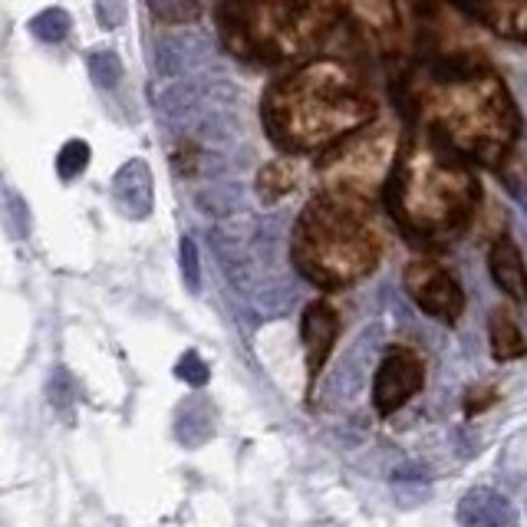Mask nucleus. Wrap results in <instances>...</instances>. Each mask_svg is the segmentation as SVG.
Returning <instances> with one entry per match:
<instances>
[{"mask_svg":"<svg viewBox=\"0 0 527 527\" xmlns=\"http://www.w3.org/2000/svg\"><path fill=\"white\" fill-rule=\"evenodd\" d=\"M419 103V112L435 129V136L481 162H495L518 136V116L508 93L478 63L455 60L432 66Z\"/></svg>","mask_w":527,"mask_h":527,"instance_id":"2","label":"nucleus"},{"mask_svg":"<svg viewBox=\"0 0 527 527\" xmlns=\"http://www.w3.org/2000/svg\"><path fill=\"white\" fill-rule=\"evenodd\" d=\"M241 188L238 185H208L205 192H198V205L208 211V215H231V211L241 208Z\"/></svg>","mask_w":527,"mask_h":527,"instance_id":"22","label":"nucleus"},{"mask_svg":"<svg viewBox=\"0 0 527 527\" xmlns=\"http://www.w3.org/2000/svg\"><path fill=\"white\" fill-rule=\"evenodd\" d=\"M47 399H50V406L53 409H70L76 399H80V386H76V379L73 373L66 366H56L50 379H47Z\"/></svg>","mask_w":527,"mask_h":527,"instance_id":"25","label":"nucleus"},{"mask_svg":"<svg viewBox=\"0 0 527 527\" xmlns=\"http://www.w3.org/2000/svg\"><path fill=\"white\" fill-rule=\"evenodd\" d=\"M221 40L234 56L251 63H277L294 47L290 0H224L218 10Z\"/></svg>","mask_w":527,"mask_h":527,"instance_id":"5","label":"nucleus"},{"mask_svg":"<svg viewBox=\"0 0 527 527\" xmlns=\"http://www.w3.org/2000/svg\"><path fill=\"white\" fill-rule=\"evenodd\" d=\"M89 165V142L83 139H70L56 155V175L63 178V182H73V178H80Z\"/></svg>","mask_w":527,"mask_h":527,"instance_id":"24","label":"nucleus"},{"mask_svg":"<svg viewBox=\"0 0 527 527\" xmlns=\"http://www.w3.org/2000/svg\"><path fill=\"white\" fill-rule=\"evenodd\" d=\"M353 10L360 14L363 24L376 27V30H389L392 27V17H396V10H392V0H350Z\"/></svg>","mask_w":527,"mask_h":527,"instance_id":"27","label":"nucleus"},{"mask_svg":"<svg viewBox=\"0 0 527 527\" xmlns=\"http://www.w3.org/2000/svg\"><path fill=\"white\" fill-rule=\"evenodd\" d=\"M112 201L126 218L145 221L152 215L155 205V188H152V172L142 159H129L112 178Z\"/></svg>","mask_w":527,"mask_h":527,"instance_id":"11","label":"nucleus"},{"mask_svg":"<svg viewBox=\"0 0 527 527\" xmlns=\"http://www.w3.org/2000/svg\"><path fill=\"white\" fill-rule=\"evenodd\" d=\"M175 376L178 379H185L188 386H205L208 383V366H205V360L195 353V350H188L182 360H178V366H175Z\"/></svg>","mask_w":527,"mask_h":527,"instance_id":"29","label":"nucleus"},{"mask_svg":"<svg viewBox=\"0 0 527 527\" xmlns=\"http://www.w3.org/2000/svg\"><path fill=\"white\" fill-rule=\"evenodd\" d=\"M336 333H340V317L327 300H317L304 310V320H300V340H304V356H307V373L310 379H317V373L327 363V356L336 343Z\"/></svg>","mask_w":527,"mask_h":527,"instance_id":"10","label":"nucleus"},{"mask_svg":"<svg viewBox=\"0 0 527 527\" xmlns=\"http://www.w3.org/2000/svg\"><path fill=\"white\" fill-rule=\"evenodd\" d=\"M498 396H495V389H472V392H468V399H465V412H468V416H472V412H481V409H485V406H491V402H495Z\"/></svg>","mask_w":527,"mask_h":527,"instance_id":"31","label":"nucleus"},{"mask_svg":"<svg viewBox=\"0 0 527 527\" xmlns=\"http://www.w3.org/2000/svg\"><path fill=\"white\" fill-rule=\"evenodd\" d=\"M122 0H96V20L103 30H116L122 24Z\"/></svg>","mask_w":527,"mask_h":527,"instance_id":"30","label":"nucleus"},{"mask_svg":"<svg viewBox=\"0 0 527 527\" xmlns=\"http://www.w3.org/2000/svg\"><path fill=\"white\" fill-rule=\"evenodd\" d=\"M488 271H491V280L501 287V294H508L514 304H527V267L518 244L511 238H498L491 244Z\"/></svg>","mask_w":527,"mask_h":527,"instance_id":"14","label":"nucleus"},{"mask_svg":"<svg viewBox=\"0 0 527 527\" xmlns=\"http://www.w3.org/2000/svg\"><path fill=\"white\" fill-rule=\"evenodd\" d=\"M89 76H93L96 86L112 89V86H119L122 76H126V66H122L116 50H93L89 53Z\"/></svg>","mask_w":527,"mask_h":527,"instance_id":"21","label":"nucleus"},{"mask_svg":"<svg viewBox=\"0 0 527 527\" xmlns=\"http://www.w3.org/2000/svg\"><path fill=\"white\" fill-rule=\"evenodd\" d=\"M211 56V43L198 33H172L162 37L155 47V66L162 80H182L185 73H195L201 63Z\"/></svg>","mask_w":527,"mask_h":527,"instance_id":"12","label":"nucleus"},{"mask_svg":"<svg viewBox=\"0 0 527 527\" xmlns=\"http://www.w3.org/2000/svg\"><path fill=\"white\" fill-rule=\"evenodd\" d=\"M406 294L416 300V307L422 313H429L439 323H458V317L465 313V294L458 287V280L439 264L416 261L406 267Z\"/></svg>","mask_w":527,"mask_h":527,"instance_id":"7","label":"nucleus"},{"mask_svg":"<svg viewBox=\"0 0 527 527\" xmlns=\"http://www.w3.org/2000/svg\"><path fill=\"white\" fill-rule=\"evenodd\" d=\"M27 27H30L33 37L43 40V43H60V40H66V33H70L73 20L63 7H47V10H40L37 17H30Z\"/></svg>","mask_w":527,"mask_h":527,"instance_id":"20","label":"nucleus"},{"mask_svg":"<svg viewBox=\"0 0 527 527\" xmlns=\"http://www.w3.org/2000/svg\"><path fill=\"white\" fill-rule=\"evenodd\" d=\"M373 116V96L340 60H317L277 83L264 99V122L284 149L310 152Z\"/></svg>","mask_w":527,"mask_h":527,"instance_id":"1","label":"nucleus"},{"mask_svg":"<svg viewBox=\"0 0 527 527\" xmlns=\"http://www.w3.org/2000/svg\"><path fill=\"white\" fill-rule=\"evenodd\" d=\"M396 159V145H392V132L386 126L363 129V136H356L343 145L340 152L330 155L323 165V175L333 188H346V192H369L383 182L389 165Z\"/></svg>","mask_w":527,"mask_h":527,"instance_id":"6","label":"nucleus"},{"mask_svg":"<svg viewBox=\"0 0 527 527\" xmlns=\"http://www.w3.org/2000/svg\"><path fill=\"white\" fill-rule=\"evenodd\" d=\"M290 257L313 284L346 287L373 271L379 241L360 208L340 195H320L297 221Z\"/></svg>","mask_w":527,"mask_h":527,"instance_id":"4","label":"nucleus"},{"mask_svg":"<svg viewBox=\"0 0 527 527\" xmlns=\"http://www.w3.org/2000/svg\"><path fill=\"white\" fill-rule=\"evenodd\" d=\"M294 168H290V162H271L261 168V175H257V195H261L264 205H274V201H280L284 195L294 192Z\"/></svg>","mask_w":527,"mask_h":527,"instance_id":"18","label":"nucleus"},{"mask_svg":"<svg viewBox=\"0 0 527 527\" xmlns=\"http://www.w3.org/2000/svg\"><path fill=\"white\" fill-rule=\"evenodd\" d=\"M336 4H340V0H290V7H294L297 30H310V27L323 24Z\"/></svg>","mask_w":527,"mask_h":527,"instance_id":"26","label":"nucleus"},{"mask_svg":"<svg viewBox=\"0 0 527 527\" xmlns=\"http://www.w3.org/2000/svg\"><path fill=\"white\" fill-rule=\"evenodd\" d=\"M379 346H383V327L373 323V327H366L360 336L353 340L350 350L343 353L340 366H336V373L330 376L327 383V396L336 402H350L363 392L366 379H369V366H373Z\"/></svg>","mask_w":527,"mask_h":527,"instance_id":"9","label":"nucleus"},{"mask_svg":"<svg viewBox=\"0 0 527 527\" xmlns=\"http://www.w3.org/2000/svg\"><path fill=\"white\" fill-rule=\"evenodd\" d=\"M455 4L508 37H527V0H455Z\"/></svg>","mask_w":527,"mask_h":527,"instance_id":"16","label":"nucleus"},{"mask_svg":"<svg viewBox=\"0 0 527 527\" xmlns=\"http://www.w3.org/2000/svg\"><path fill=\"white\" fill-rule=\"evenodd\" d=\"M518 521L511 501L495 488H472L458 501V524L468 527H511Z\"/></svg>","mask_w":527,"mask_h":527,"instance_id":"13","label":"nucleus"},{"mask_svg":"<svg viewBox=\"0 0 527 527\" xmlns=\"http://www.w3.org/2000/svg\"><path fill=\"white\" fill-rule=\"evenodd\" d=\"M149 10L162 24H172V27H182V24H195L201 7L198 0H145Z\"/></svg>","mask_w":527,"mask_h":527,"instance_id":"23","label":"nucleus"},{"mask_svg":"<svg viewBox=\"0 0 527 527\" xmlns=\"http://www.w3.org/2000/svg\"><path fill=\"white\" fill-rule=\"evenodd\" d=\"M0 211H4V231L10 238L27 241L30 238V205L14 185H4V205H0Z\"/></svg>","mask_w":527,"mask_h":527,"instance_id":"19","label":"nucleus"},{"mask_svg":"<svg viewBox=\"0 0 527 527\" xmlns=\"http://www.w3.org/2000/svg\"><path fill=\"white\" fill-rule=\"evenodd\" d=\"M504 185H508V192L514 195V201L524 208V215H527V185L521 182L518 175H504Z\"/></svg>","mask_w":527,"mask_h":527,"instance_id":"32","label":"nucleus"},{"mask_svg":"<svg viewBox=\"0 0 527 527\" xmlns=\"http://www.w3.org/2000/svg\"><path fill=\"white\" fill-rule=\"evenodd\" d=\"M478 201V178L429 142H409L389 178V208L406 228L442 238L468 221Z\"/></svg>","mask_w":527,"mask_h":527,"instance_id":"3","label":"nucleus"},{"mask_svg":"<svg viewBox=\"0 0 527 527\" xmlns=\"http://www.w3.org/2000/svg\"><path fill=\"white\" fill-rule=\"evenodd\" d=\"M175 439L185 448H201L215 439V406L205 396H188L175 409Z\"/></svg>","mask_w":527,"mask_h":527,"instance_id":"15","label":"nucleus"},{"mask_svg":"<svg viewBox=\"0 0 527 527\" xmlns=\"http://www.w3.org/2000/svg\"><path fill=\"white\" fill-rule=\"evenodd\" d=\"M425 383V369L422 360L406 346H396L389 350L383 360L376 366V376H373V406L379 416H392L399 412L406 402L416 396Z\"/></svg>","mask_w":527,"mask_h":527,"instance_id":"8","label":"nucleus"},{"mask_svg":"<svg viewBox=\"0 0 527 527\" xmlns=\"http://www.w3.org/2000/svg\"><path fill=\"white\" fill-rule=\"evenodd\" d=\"M178 264H182V280L188 287V294H198L201 290V264H198V248H195V238H182L178 244Z\"/></svg>","mask_w":527,"mask_h":527,"instance_id":"28","label":"nucleus"},{"mask_svg":"<svg viewBox=\"0 0 527 527\" xmlns=\"http://www.w3.org/2000/svg\"><path fill=\"white\" fill-rule=\"evenodd\" d=\"M491 356H495L498 363H508V360H521L527 353V340L518 323L511 320V313L495 310L491 313Z\"/></svg>","mask_w":527,"mask_h":527,"instance_id":"17","label":"nucleus"}]
</instances>
